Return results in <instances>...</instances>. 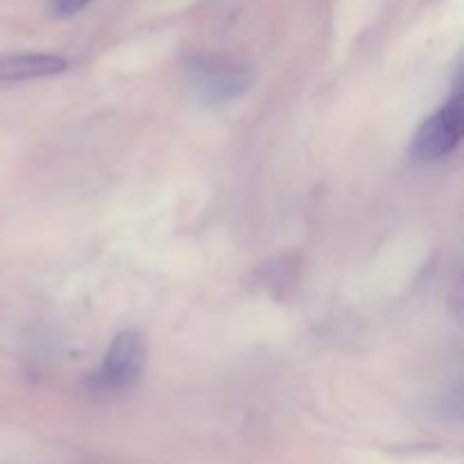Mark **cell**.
Masks as SVG:
<instances>
[{"label":"cell","instance_id":"obj_2","mask_svg":"<svg viewBox=\"0 0 464 464\" xmlns=\"http://www.w3.org/2000/svg\"><path fill=\"white\" fill-rule=\"evenodd\" d=\"M462 127V95L458 93L417 130L415 139H412V154L420 159L447 157L460 143Z\"/></svg>","mask_w":464,"mask_h":464},{"label":"cell","instance_id":"obj_3","mask_svg":"<svg viewBox=\"0 0 464 464\" xmlns=\"http://www.w3.org/2000/svg\"><path fill=\"white\" fill-rule=\"evenodd\" d=\"M66 68L68 62L57 54H3L0 57V84H16V82L59 75Z\"/></svg>","mask_w":464,"mask_h":464},{"label":"cell","instance_id":"obj_1","mask_svg":"<svg viewBox=\"0 0 464 464\" xmlns=\"http://www.w3.org/2000/svg\"><path fill=\"white\" fill-rule=\"evenodd\" d=\"M148 358V347L139 331H122L109 347L104 365L93 376V388L98 392H118L127 390L140 379Z\"/></svg>","mask_w":464,"mask_h":464},{"label":"cell","instance_id":"obj_4","mask_svg":"<svg viewBox=\"0 0 464 464\" xmlns=\"http://www.w3.org/2000/svg\"><path fill=\"white\" fill-rule=\"evenodd\" d=\"M91 3L93 0H53V9L57 12V16H72Z\"/></svg>","mask_w":464,"mask_h":464}]
</instances>
